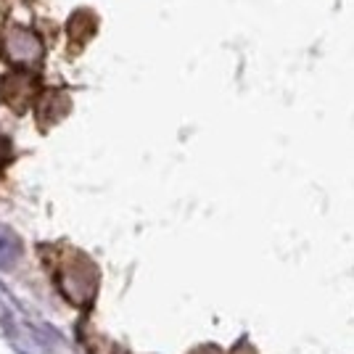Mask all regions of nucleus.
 <instances>
[{"mask_svg": "<svg viewBox=\"0 0 354 354\" xmlns=\"http://www.w3.org/2000/svg\"><path fill=\"white\" fill-rule=\"evenodd\" d=\"M40 259L59 294L77 310H88L98 294V267L74 246H40Z\"/></svg>", "mask_w": 354, "mask_h": 354, "instance_id": "nucleus-1", "label": "nucleus"}, {"mask_svg": "<svg viewBox=\"0 0 354 354\" xmlns=\"http://www.w3.org/2000/svg\"><path fill=\"white\" fill-rule=\"evenodd\" d=\"M40 93L43 88H40V77L35 69H11L0 80V95L6 106H11L16 114H24Z\"/></svg>", "mask_w": 354, "mask_h": 354, "instance_id": "nucleus-2", "label": "nucleus"}, {"mask_svg": "<svg viewBox=\"0 0 354 354\" xmlns=\"http://www.w3.org/2000/svg\"><path fill=\"white\" fill-rule=\"evenodd\" d=\"M3 56L19 64V69H30L43 59V43L30 30H11L3 40Z\"/></svg>", "mask_w": 354, "mask_h": 354, "instance_id": "nucleus-3", "label": "nucleus"}, {"mask_svg": "<svg viewBox=\"0 0 354 354\" xmlns=\"http://www.w3.org/2000/svg\"><path fill=\"white\" fill-rule=\"evenodd\" d=\"M19 257H21V241L8 227H0V270L14 267Z\"/></svg>", "mask_w": 354, "mask_h": 354, "instance_id": "nucleus-4", "label": "nucleus"}, {"mask_svg": "<svg viewBox=\"0 0 354 354\" xmlns=\"http://www.w3.org/2000/svg\"><path fill=\"white\" fill-rule=\"evenodd\" d=\"M8 162V143H6V138H0V167Z\"/></svg>", "mask_w": 354, "mask_h": 354, "instance_id": "nucleus-5", "label": "nucleus"}, {"mask_svg": "<svg viewBox=\"0 0 354 354\" xmlns=\"http://www.w3.org/2000/svg\"><path fill=\"white\" fill-rule=\"evenodd\" d=\"M193 354H220L217 349H198V352H193Z\"/></svg>", "mask_w": 354, "mask_h": 354, "instance_id": "nucleus-6", "label": "nucleus"}]
</instances>
